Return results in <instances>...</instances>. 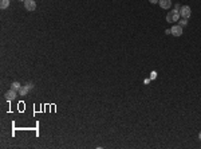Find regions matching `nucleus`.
<instances>
[{
	"label": "nucleus",
	"mask_w": 201,
	"mask_h": 149,
	"mask_svg": "<svg viewBox=\"0 0 201 149\" xmlns=\"http://www.w3.org/2000/svg\"><path fill=\"white\" fill-rule=\"evenodd\" d=\"M11 89H14V90H16V91H19L22 89V85L19 83V82H14L11 85Z\"/></svg>",
	"instance_id": "nucleus-9"
},
{
	"label": "nucleus",
	"mask_w": 201,
	"mask_h": 149,
	"mask_svg": "<svg viewBox=\"0 0 201 149\" xmlns=\"http://www.w3.org/2000/svg\"><path fill=\"white\" fill-rule=\"evenodd\" d=\"M198 138H200V140H201V132H200V135H198Z\"/></svg>",
	"instance_id": "nucleus-13"
},
{
	"label": "nucleus",
	"mask_w": 201,
	"mask_h": 149,
	"mask_svg": "<svg viewBox=\"0 0 201 149\" xmlns=\"http://www.w3.org/2000/svg\"><path fill=\"white\" fill-rule=\"evenodd\" d=\"M19 1H24V0H19Z\"/></svg>",
	"instance_id": "nucleus-14"
},
{
	"label": "nucleus",
	"mask_w": 201,
	"mask_h": 149,
	"mask_svg": "<svg viewBox=\"0 0 201 149\" xmlns=\"http://www.w3.org/2000/svg\"><path fill=\"white\" fill-rule=\"evenodd\" d=\"M190 14H192V11H190V7L182 6V7L180 8V15L182 16V18H185V19L190 18Z\"/></svg>",
	"instance_id": "nucleus-3"
},
{
	"label": "nucleus",
	"mask_w": 201,
	"mask_h": 149,
	"mask_svg": "<svg viewBox=\"0 0 201 149\" xmlns=\"http://www.w3.org/2000/svg\"><path fill=\"white\" fill-rule=\"evenodd\" d=\"M187 24H188V20H187L185 18H182V19L180 20V26H181V27H185Z\"/></svg>",
	"instance_id": "nucleus-10"
},
{
	"label": "nucleus",
	"mask_w": 201,
	"mask_h": 149,
	"mask_svg": "<svg viewBox=\"0 0 201 149\" xmlns=\"http://www.w3.org/2000/svg\"><path fill=\"white\" fill-rule=\"evenodd\" d=\"M170 34L174 36H181L182 35V27L181 26H173L170 28Z\"/></svg>",
	"instance_id": "nucleus-4"
},
{
	"label": "nucleus",
	"mask_w": 201,
	"mask_h": 149,
	"mask_svg": "<svg viewBox=\"0 0 201 149\" xmlns=\"http://www.w3.org/2000/svg\"><path fill=\"white\" fill-rule=\"evenodd\" d=\"M156 75H157V74H156V71H153V73H152V77H150V79H154Z\"/></svg>",
	"instance_id": "nucleus-12"
},
{
	"label": "nucleus",
	"mask_w": 201,
	"mask_h": 149,
	"mask_svg": "<svg viewBox=\"0 0 201 149\" xmlns=\"http://www.w3.org/2000/svg\"><path fill=\"white\" fill-rule=\"evenodd\" d=\"M158 3H160L161 8H164V9H169L170 6H172V1H170V0H160Z\"/></svg>",
	"instance_id": "nucleus-7"
},
{
	"label": "nucleus",
	"mask_w": 201,
	"mask_h": 149,
	"mask_svg": "<svg viewBox=\"0 0 201 149\" xmlns=\"http://www.w3.org/2000/svg\"><path fill=\"white\" fill-rule=\"evenodd\" d=\"M8 6H9V0H0V8L1 9L8 8Z\"/></svg>",
	"instance_id": "nucleus-8"
},
{
	"label": "nucleus",
	"mask_w": 201,
	"mask_h": 149,
	"mask_svg": "<svg viewBox=\"0 0 201 149\" xmlns=\"http://www.w3.org/2000/svg\"><path fill=\"white\" fill-rule=\"evenodd\" d=\"M149 1H150L152 4H157L158 1H160V0H149Z\"/></svg>",
	"instance_id": "nucleus-11"
},
{
	"label": "nucleus",
	"mask_w": 201,
	"mask_h": 149,
	"mask_svg": "<svg viewBox=\"0 0 201 149\" xmlns=\"http://www.w3.org/2000/svg\"><path fill=\"white\" fill-rule=\"evenodd\" d=\"M178 19H180V14H178V11H176V9L169 11V14L166 15V22H169V23H174Z\"/></svg>",
	"instance_id": "nucleus-1"
},
{
	"label": "nucleus",
	"mask_w": 201,
	"mask_h": 149,
	"mask_svg": "<svg viewBox=\"0 0 201 149\" xmlns=\"http://www.w3.org/2000/svg\"><path fill=\"white\" fill-rule=\"evenodd\" d=\"M31 89H32V83H28V85H26V86H22V89L19 90V94L24 97L30 90H31Z\"/></svg>",
	"instance_id": "nucleus-6"
},
{
	"label": "nucleus",
	"mask_w": 201,
	"mask_h": 149,
	"mask_svg": "<svg viewBox=\"0 0 201 149\" xmlns=\"http://www.w3.org/2000/svg\"><path fill=\"white\" fill-rule=\"evenodd\" d=\"M16 95H18V91L14 90V89H11V90H8L6 93V98L7 101H14L15 98H16Z\"/></svg>",
	"instance_id": "nucleus-5"
},
{
	"label": "nucleus",
	"mask_w": 201,
	"mask_h": 149,
	"mask_svg": "<svg viewBox=\"0 0 201 149\" xmlns=\"http://www.w3.org/2000/svg\"><path fill=\"white\" fill-rule=\"evenodd\" d=\"M24 8L27 9V11L32 12L36 9V3L34 1V0H24Z\"/></svg>",
	"instance_id": "nucleus-2"
}]
</instances>
